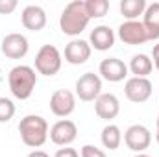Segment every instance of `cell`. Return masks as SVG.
Masks as SVG:
<instances>
[{
	"mask_svg": "<svg viewBox=\"0 0 159 157\" xmlns=\"http://www.w3.org/2000/svg\"><path fill=\"white\" fill-rule=\"evenodd\" d=\"M83 2H85V9H87L91 19H102L109 11L107 0H83Z\"/></svg>",
	"mask_w": 159,
	"mask_h": 157,
	"instance_id": "cell-21",
	"label": "cell"
},
{
	"mask_svg": "<svg viewBox=\"0 0 159 157\" xmlns=\"http://www.w3.org/2000/svg\"><path fill=\"white\" fill-rule=\"evenodd\" d=\"M63 56L54 44H43L35 54V72L43 76H56L61 70Z\"/></svg>",
	"mask_w": 159,
	"mask_h": 157,
	"instance_id": "cell-4",
	"label": "cell"
},
{
	"mask_svg": "<svg viewBox=\"0 0 159 157\" xmlns=\"http://www.w3.org/2000/svg\"><path fill=\"white\" fill-rule=\"evenodd\" d=\"M76 109V94L69 89H57L50 96V111L59 118L72 115Z\"/></svg>",
	"mask_w": 159,
	"mask_h": 157,
	"instance_id": "cell-8",
	"label": "cell"
},
{
	"mask_svg": "<svg viewBox=\"0 0 159 157\" xmlns=\"http://www.w3.org/2000/svg\"><path fill=\"white\" fill-rule=\"evenodd\" d=\"M117 35L124 44H129V46L144 44L148 41L146 30L141 20H124L117 30Z\"/></svg>",
	"mask_w": 159,
	"mask_h": 157,
	"instance_id": "cell-9",
	"label": "cell"
},
{
	"mask_svg": "<svg viewBox=\"0 0 159 157\" xmlns=\"http://www.w3.org/2000/svg\"><path fill=\"white\" fill-rule=\"evenodd\" d=\"M13 117H15V104L9 98L0 96V124L9 122Z\"/></svg>",
	"mask_w": 159,
	"mask_h": 157,
	"instance_id": "cell-22",
	"label": "cell"
},
{
	"mask_svg": "<svg viewBox=\"0 0 159 157\" xmlns=\"http://www.w3.org/2000/svg\"><path fill=\"white\" fill-rule=\"evenodd\" d=\"M89 13L85 9V2L83 0H74L69 2L65 6V9L59 15V28L65 35L70 37H78L80 34L89 26Z\"/></svg>",
	"mask_w": 159,
	"mask_h": 157,
	"instance_id": "cell-1",
	"label": "cell"
},
{
	"mask_svg": "<svg viewBox=\"0 0 159 157\" xmlns=\"http://www.w3.org/2000/svg\"><path fill=\"white\" fill-rule=\"evenodd\" d=\"M91 52H93V48H91L89 41L72 39L65 46V61L69 65H83L89 61Z\"/></svg>",
	"mask_w": 159,
	"mask_h": 157,
	"instance_id": "cell-14",
	"label": "cell"
},
{
	"mask_svg": "<svg viewBox=\"0 0 159 157\" xmlns=\"http://www.w3.org/2000/svg\"><path fill=\"white\" fill-rule=\"evenodd\" d=\"M102 94V78L94 72H85L76 79V96L81 102H94Z\"/></svg>",
	"mask_w": 159,
	"mask_h": 157,
	"instance_id": "cell-6",
	"label": "cell"
},
{
	"mask_svg": "<svg viewBox=\"0 0 159 157\" xmlns=\"http://www.w3.org/2000/svg\"><path fill=\"white\" fill-rule=\"evenodd\" d=\"M48 122L41 115H26L19 122V133L28 148H41L48 141Z\"/></svg>",
	"mask_w": 159,
	"mask_h": 157,
	"instance_id": "cell-3",
	"label": "cell"
},
{
	"mask_svg": "<svg viewBox=\"0 0 159 157\" xmlns=\"http://www.w3.org/2000/svg\"><path fill=\"white\" fill-rule=\"evenodd\" d=\"M143 26L146 30L148 41H157L159 39V2L148 4L146 11L143 15Z\"/></svg>",
	"mask_w": 159,
	"mask_h": 157,
	"instance_id": "cell-17",
	"label": "cell"
},
{
	"mask_svg": "<svg viewBox=\"0 0 159 157\" xmlns=\"http://www.w3.org/2000/svg\"><path fill=\"white\" fill-rule=\"evenodd\" d=\"M7 85L11 94L17 100H28L37 85V74L34 67L28 65H17L9 70L7 74Z\"/></svg>",
	"mask_w": 159,
	"mask_h": 157,
	"instance_id": "cell-2",
	"label": "cell"
},
{
	"mask_svg": "<svg viewBox=\"0 0 159 157\" xmlns=\"http://www.w3.org/2000/svg\"><path fill=\"white\" fill-rule=\"evenodd\" d=\"M100 139H102L104 148H107L109 152H113V150L119 148L120 142H122V131H120V128L117 124H107V126L102 129Z\"/></svg>",
	"mask_w": 159,
	"mask_h": 157,
	"instance_id": "cell-20",
	"label": "cell"
},
{
	"mask_svg": "<svg viewBox=\"0 0 159 157\" xmlns=\"http://www.w3.org/2000/svg\"><path fill=\"white\" fill-rule=\"evenodd\" d=\"M80 157H107L104 150L93 146V144H83L80 150Z\"/></svg>",
	"mask_w": 159,
	"mask_h": 157,
	"instance_id": "cell-23",
	"label": "cell"
},
{
	"mask_svg": "<svg viewBox=\"0 0 159 157\" xmlns=\"http://www.w3.org/2000/svg\"><path fill=\"white\" fill-rule=\"evenodd\" d=\"M20 20H22V26L30 32H41L44 26H46V11L35 6V4H30L22 9L20 13Z\"/></svg>",
	"mask_w": 159,
	"mask_h": 157,
	"instance_id": "cell-15",
	"label": "cell"
},
{
	"mask_svg": "<svg viewBox=\"0 0 159 157\" xmlns=\"http://www.w3.org/2000/svg\"><path fill=\"white\" fill-rule=\"evenodd\" d=\"M94 113L102 120H113L120 113V102L113 92H102L94 100Z\"/></svg>",
	"mask_w": 159,
	"mask_h": 157,
	"instance_id": "cell-13",
	"label": "cell"
},
{
	"mask_svg": "<svg viewBox=\"0 0 159 157\" xmlns=\"http://www.w3.org/2000/svg\"><path fill=\"white\" fill-rule=\"evenodd\" d=\"M98 74L106 81L119 83L128 76V65L119 57H106V59H102V63L98 67Z\"/></svg>",
	"mask_w": 159,
	"mask_h": 157,
	"instance_id": "cell-12",
	"label": "cell"
},
{
	"mask_svg": "<svg viewBox=\"0 0 159 157\" xmlns=\"http://www.w3.org/2000/svg\"><path fill=\"white\" fill-rule=\"evenodd\" d=\"M28 157H50L46 152H43V150H32L30 154H28Z\"/></svg>",
	"mask_w": 159,
	"mask_h": 157,
	"instance_id": "cell-27",
	"label": "cell"
},
{
	"mask_svg": "<svg viewBox=\"0 0 159 157\" xmlns=\"http://www.w3.org/2000/svg\"><path fill=\"white\" fill-rule=\"evenodd\" d=\"M17 0H0V15H9L17 9Z\"/></svg>",
	"mask_w": 159,
	"mask_h": 157,
	"instance_id": "cell-24",
	"label": "cell"
},
{
	"mask_svg": "<svg viewBox=\"0 0 159 157\" xmlns=\"http://www.w3.org/2000/svg\"><path fill=\"white\" fill-rule=\"evenodd\" d=\"M156 141H157V144H159V117H157V122H156Z\"/></svg>",
	"mask_w": 159,
	"mask_h": 157,
	"instance_id": "cell-28",
	"label": "cell"
},
{
	"mask_svg": "<svg viewBox=\"0 0 159 157\" xmlns=\"http://www.w3.org/2000/svg\"><path fill=\"white\" fill-rule=\"evenodd\" d=\"M146 6V0H120L119 9L126 20H137L139 15H144Z\"/></svg>",
	"mask_w": 159,
	"mask_h": 157,
	"instance_id": "cell-19",
	"label": "cell"
},
{
	"mask_svg": "<svg viewBox=\"0 0 159 157\" xmlns=\"http://www.w3.org/2000/svg\"><path fill=\"white\" fill-rule=\"evenodd\" d=\"M152 57H154V59H152V61H154V67H156V69L159 70V43H157V44H154V50H152Z\"/></svg>",
	"mask_w": 159,
	"mask_h": 157,
	"instance_id": "cell-26",
	"label": "cell"
},
{
	"mask_svg": "<svg viewBox=\"0 0 159 157\" xmlns=\"http://www.w3.org/2000/svg\"><path fill=\"white\" fill-rule=\"evenodd\" d=\"M54 157H80V154L74 150V148L65 146V148H59V150L56 152V155H54Z\"/></svg>",
	"mask_w": 159,
	"mask_h": 157,
	"instance_id": "cell-25",
	"label": "cell"
},
{
	"mask_svg": "<svg viewBox=\"0 0 159 157\" xmlns=\"http://www.w3.org/2000/svg\"><path fill=\"white\" fill-rule=\"evenodd\" d=\"M0 50L9 59H22L30 50V43L22 34H7L0 41Z\"/></svg>",
	"mask_w": 159,
	"mask_h": 157,
	"instance_id": "cell-10",
	"label": "cell"
},
{
	"mask_svg": "<svg viewBox=\"0 0 159 157\" xmlns=\"http://www.w3.org/2000/svg\"><path fill=\"white\" fill-rule=\"evenodd\" d=\"M115 39H117L115 32H113L109 26L100 24V26H96L94 30H91L89 44H91V48H94V50H98V52H106V50L113 48Z\"/></svg>",
	"mask_w": 159,
	"mask_h": 157,
	"instance_id": "cell-16",
	"label": "cell"
},
{
	"mask_svg": "<svg viewBox=\"0 0 159 157\" xmlns=\"http://www.w3.org/2000/svg\"><path fill=\"white\" fill-rule=\"evenodd\" d=\"M128 70L133 74V78H148L154 70V61L146 54H137L131 57Z\"/></svg>",
	"mask_w": 159,
	"mask_h": 157,
	"instance_id": "cell-18",
	"label": "cell"
},
{
	"mask_svg": "<svg viewBox=\"0 0 159 157\" xmlns=\"http://www.w3.org/2000/svg\"><path fill=\"white\" fill-rule=\"evenodd\" d=\"M152 81L148 78H129L124 85V94L133 104H143L152 96Z\"/></svg>",
	"mask_w": 159,
	"mask_h": 157,
	"instance_id": "cell-11",
	"label": "cell"
},
{
	"mask_svg": "<svg viewBox=\"0 0 159 157\" xmlns=\"http://www.w3.org/2000/svg\"><path fill=\"white\" fill-rule=\"evenodd\" d=\"M124 142L126 146L135 154H144L152 144V133L143 124H133L124 131Z\"/></svg>",
	"mask_w": 159,
	"mask_h": 157,
	"instance_id": "cell-5",
	"label": "cell"
},
{
	"mask_svg": "<svg viewBox=\"0 0 159 157\" xmlns=\"http://www.w3.org/2000/svg\"><path fill=\"white\" fill-rule=\"evenodd\" d=\"M48 137H50V141L56 146H63L65 148V146H69V144H72L76 141V137H78V126L72 120H69V118H61V120H57L50 128Z\"/></svg>",
	"mask_w": 159,
	"mask_h": 157,
	"instance_id": "cell-7",
	"label": "cell"
},
{
	"mask_svg": "<svg viewBox=\"0 0 159 157\" xmlns=\"http://www.w3.org/2000/svg\"><path fill=\"white\" fill-rule=\"evenodd\" d=\"M133 157H150L148 154H137V155H133Z\"/></svg>",
	"mask_w": 159,
	"mask_h": 157,
	"instance_id": "cell-29",
	"label": "cell"
}]
</instances>
